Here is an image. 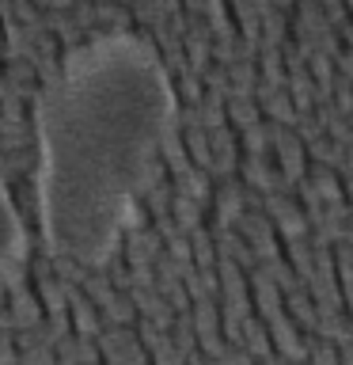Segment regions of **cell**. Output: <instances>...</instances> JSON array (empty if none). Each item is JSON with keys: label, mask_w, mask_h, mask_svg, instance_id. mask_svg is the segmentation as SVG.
Listing matches in <instances>:
<instances>
[{"label": "cell", "mask_w": 353, "mask_h": 365, "mask_svg": "<svg viewBox=\"0 0 353 365\" xmlns=\"http://www.w3.org/2000/svg\"><path fill=\"white\" fill-rule=\"evenodd\" d=\"M171 179H175V187H171V190L186 194V198H194L198 205H209V198H213V179L205 175L201 168L190 164V168H182L179 175H171Z\"/></svg>", "instance_id": "obj_12"}, {"label": "cell", "mask_w": 353, "mask_h": 365, "mask_svg": "<svg viewBox=\"0 0 353 365\" xmlns=\"http://www.w3.org/2000/svg\"><path fill=\"white\" fill-rule=\"evenodd\" d=\"M213 225L209 228H232L243 213V202H239V182L236 179H224V182H213Z\"/></svg>", "instance_id": "obj_3"}, {"label": "cell", "mask_w": 353, "mask_h": 365, "mask_svg": "<svg viewBox=\"0 0 353 365\" xmlns=\"http://www.w3.org/2000/svg\"><path fill=\"white\" fill-rule=\"evenodd\" d=\"M130 301H133V308H137V316H141V319L156 324L159 331H171V319H175V312H171V304H167L156 289H130Z\"/></svg>", "instance_id": "obj_6"}, {"label": "cell", "mask_w": 353, "mask_h": 365, "mask_svg": "<svg viewBox=\"0 0 353 365\" xmlns=\"http://www.w3.org/2000/svg\"><path fill=\"white\" fill-rule=\"evenodd\" d=\"M34 297H38V304H42V312H50V316H57V312H68L65 308V285L53 278H34Z\"/></svg>", "instance_id": "obj_17"}, {"label": "cell", "mask_w": 353, "mask_h": 365, "mask_svg": "<svg viewBox=\"0 0 353 365\" xmlns=\"http://www.w3.org/2000/svg\"><path fill=\"white\" fill-rule=\"evenodd\" d=\"M171 11H179L175 0H137V4H130V23L137 19L141 27H152L156 19H167Z\"/></svg>", "instance_id": "obj_19"}, {"label": "cell", "mask_w": 353, "mask_h": 365, "mask_svg": "<svg viewBox=\"0 0 353 365\" xmlns=\"http://www.w3.org/2000/svg\"><path fill=\"white\" fill-rule=\"evenodd\" d=\"M186 240H190V262H194V267H216V247H213L209 225L190 228Z\"/></svg>", "instance_id": "obj_18"}, {"label": "cell", "mask_w": 353, "mask_h": 365, "mask_svg": "<svg viewBox=\"0 0 353 365\" xmlns=\"http://www.w3.org/2000/svg\"><path fill=\"white\" fill-rule=\"evenodd\" d=\"M8 301V289H4V285H0V304H4Z\"/></svg>", "instance_id": "obj_26"}, {"label": "cell", "mask_w": 353, "mask_h": 365, "mask_svg": "<svg viewBox=\"0 0 353 365\" xmlns=\"http://www.w3.org/2000/svg\"><path fill=\"white\" fill-rule=\"evenodd\" d=\"M182 365H221V361H216V358H205L201 350H190V354H186V361H182Z\"/></svg>", "instance_id": "obj_25"}, {"label": "cell", "mask_w": 353, "mask_h": 365, "mask_svg": "<svg viewBox=\"0 0 353 365\" xmlns=\"http://www.w3.org/2000/svg\"><path fill=\"white\" fill-rule=\"evenodd\" d=\"M16 365H57L53 346H27V350H19Z\"/></svg>", "instance_id": "obj_24"}, {"label": "cell", "mask_w": 353, "mask_h": 365, "mask_svg": "<svg viewBox=\"0 0 353 365\" xmlns=\"http://www.w3.org/2000/svg\"><path fill=\"white\" fill-rule=\"evenodd\" d=\"M315 335L327 339V342H334V346H349L353 327H349L346 308H319V316H315Z\"/></svg>", "instance_id": "obj_8"}, {"label": "cell", "mask_w": 353, "mask_h": 365, "mask_svg": "<svg viewBox=\"0 0 353 365\" xmlns=\"http://www.w3.org/2000/svg\"><path fill=\"white\" fill-rule=\"evenodd\" d=\"M224 118L236 122L239 130H247V125L262 122V110H258L255 96H224Z\"/></svg>", "instance_id": "obj_15"}, {"label": "cell", "mask_w": 353, "mask_h": 365, "mask_svg": "<svg viewBox=\"0 0 353 365\" xmlns=\"http://www.w3.org/2000/svg\"><path fill=\"white\" fill-rule=\"evenodd\" d=\"M175 88L144 31H102L61 50V76L31 103L34 198L46 255L88 270L122 247V213L175 125Z\"/></svg>", "instance_id": "obj_1"}, {"label": "cell", "mask_w": 353, "mask_h": 365, "mask_svg": "<svg viewBox=\"0 0 353 365\" xmlns=\"http://www.w3.org/2000/svg\"><path fill=\"white\" fill-rule=\"evenodd\" d=\"M122 251V259L130 262H152L159 251H164V240L156 236V228L152 225H144V228H133V232H125V244L118 247Z\"/></svg>", "instance_id": "obj_5"}, {"label": "cell", "mask_w": 353, "mask_h": 365, "mask_svg": "<svg viewBox=\"0 0 353 365\" xmlns=\"http://www.w3.org/2000/svg\"><path fill=\"white\" fill-rule=\"evenodd\" d=\"M190 324H194V335H209V331L221 327V304H216V297H198L190 304Z\"/></svg>", "instance_id": "obj_16"}, {"label": "cell", "mask_w": 353, "mask_h": 365, "mask_svg": "<svg viewBox=\"0 0 353 365\" xmlns=\"http://www.w3.org/2000/svg\"><path fill=\"white\" fill-rule=\"evenodd\" d=\"M171 88H175V99L182 96L186 99V107H194L201 96H205V88H201V76H194L190 68H182V73H175L171 76Z\"/></svg>", "instance_id": "obj_23"}, {"label": "cell", "mask_w": 353, "mask_h": 365, "mask_svg": "<svg viewBox=\"0 0 353 365\" xmlns=\"http://www.w3.org/2000/svg\"><path fill=\"white\" fill-rule=\"evenodd\" d=\"M4 308L11 312V324H16V331L31 327V324H38V319L46 316V312H42V304H38V297H34V289H31V285H27V289H16V293H8Z\"/></svg>", "instance_id": "obj_10"}, {"label": "cell", "mask_w": 353, "mask_h": 365, "mask_svg": "<svg viewBox=\"0 0 353 365\" xmlns=\"http://www.w3.org/2000/svg\"><path fill=\"white\" fill-rule=\"evenodd\" d=\"M239 346H243L255 361L266 358V354L273 350V346H270V335H266V324H262L255 312L243 316V324H239Z\"/></svg>", "instance_id": "obj_13"}, {"label": "cell", "mask_w": 353, "mask_h": 365, "mask_svg": "<svg viewBox=\"0 0 353 365\" xmlns=\"http://www.w3.org/2000/svg\"><path fill=\"white\" fill-rule=\"evenodd\" d=\"M304 179H307V187H312V194L323 205H330V202H346V187L338 182V175L330 168H323V164H307V171H304Z\"/></svg>", "instance_id": "obj_9"}, {"label": "cell", "mask_w": 353, "mask_h": 365, "mask_svg": "<svg viewBox=\"0 0 353 365\" xmlns=\"http://www.w3.org/2000/svg\"><path fill=\"white\" fill-rule=\"evenodd\" d=\"M239 148H243V156H270V133H266V122L258 125H247V130H239Z\"/></svg>", "instance_id": "obj_22"}, {"label": "cell", "mask_w": 353, "mask_h": 365, "mask_svg": "<svg viewBox=\"0 0 353 365\" xmlns=\"http://www.w3.org/2000/svg\"><path fill=\"white\" fill-rule=\"evenodd\" d=\"M53 358H57V365H102L95 339L76 335V331H68V335H61L53 342Z\"/></svg>", "instance_id": "obj_4"}, {"label": "cell", "mask_w": 353, "mask_h": 365, "mask_svg": "<svg viewBox=\"0 0 353 365\" xmlns=\"http://www.w3.org/2000/svg\"><path fill=\"white\" fill-rule=\"evenodd\" d=\"M285 316H289L293 324L304 331V335H315V316H319V308H315L312 297H307L304 285H300V289H293V293H285Z\"/></svg>", "instance_id": "obj_11"}, {"label": "cell", "mask_w": 353, "mask_h": 365, "mask_svg": "<svg viewBox=\"0 0 353 365\" xmlns=\"http://www.w3.org/2000/svg\"><path fill=\"white\" fill-rule=\"evenodd\" d=\"M258 42L243 38V34H228V38H213L209 46V61L216 65H236V61H255Z\"/></svg>", "instance_id": "obj_7"}, {"label": "cell", "mask_w": 353, "mask_h": 365, "mask_svg": "<svg viewBox=\"0 0 353 365\" xmlns=\"http://www.w3.org/2000/svg\"><path fill=\"white\" fill-rule=\"evenodd\" d=\"M171 179H164V182H156V187H148L144 194H141V210L148 213V221H159V217H167V205H171Z\"/></svg>", "instance_id": "obj_20"}, {"label": "cell", "mask_w": 353, "mask_h": 365, "mask_svg": "<svg viewBox=\"0 0 353 365\" xmlns=\"http://www.w3.org/2000/svg\"><path fill=\"white\" fill-rule=\"evenodd\" d=\"M167 217L175 221L182 232H190V228H198L205 225V205H198L194 198H186V194H171V205H167Z\"/></svg>", "instance_id": "obj_14"}, {"label": "cell", "mask_w": 353, "mask_h": 365, "mask_svg": "<svg viewBox=\"0 0 353 365\" xmlns=\"http://www.w3.org/2000/svg\"><path fill=\"white\" fill-rule=\"evenodd\" d=\"M194 114H198V125H201V130L228 125V118H224V99H216V96H201L198 103H194Z\"/></svg>", "instance_id": "obj_21"}, {"label": "cell", "mask_w": 353, "mask_h": 365, "mask_svg": "<svg viewBox=\"0 0 353 365\" xmlns=\"http://www.w3.org/2000/svg\"><path fill=\"white\" fill-rule=\"evenodd\" d=\"M11 259H19V262L31 259V232L23 225V217L16 213V205H11L8 187L0 182V267Z\"/></svg>", "instance_id": "obj_2"}]
</instances>
